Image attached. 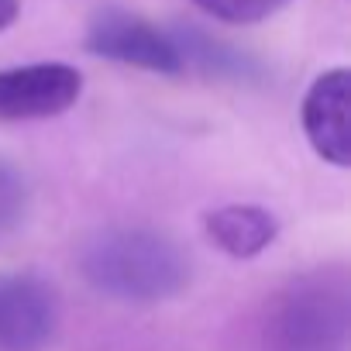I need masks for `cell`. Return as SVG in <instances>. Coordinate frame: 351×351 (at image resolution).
Here are the masks:
<instances>
[{
  "label": "cell",
  "mask_w": 351,
  "mask_h": 351,
  "mask_svg": "<svg viewBox=\"0 0 351 351\" xmlns=\"http://www.w3.org/2000/svg\"><path fill=\"white\" fill-rule=\"evenodd\" d=\"M193 4L217 18V21H228V25H255V21H265L272 18L276 11H282L289 0H193Z\"/></svg>",
  "instance_id": "obj_8"
},
{
  "label": "cell",
  "mask_w": 351,
  "mask_h": 351,
  "mask_svg": "<svg viewBox=\"0 0 351 351\" xmlns=\"http://www.w3.org/2000/svg\"><path fill=\"white\" fill-rule=\"evenodd\" d=\"M18 11H21L18 0H0V32H4V28L18 18Z\"/></svg>",
  "instance_id": "obj_10"
},
{
  "label": "cell",
  "mask_w": 351,
  "mask_h": 351,
  "mask_svg": "<svg viewBox=\"0 0 351 351\" xmlns=\"http://www.w3.org/2000/svg\"><path fill=\"white\" fill-rule=\"evenodd\" d=\"M28 214V186L25 176L0 158V234H11Z\"/></svg>",
  "instance_id": "obj_9"
},
{
  "label": "cell",
  "mask_w": 351,
  "mask_h": 351,
  "mask_svg": "<svg viewBox=\"0 0 351 351\" xmlns=\"http://www.w3.org/2000/svg\"><path fill=\"white\" fill-rule=\"evenodd\" d=\"M83 93V76L66 62H38L0 73V121L66 114Z\"/></svg>",
  "instance_id": "obj_4"
},
{
  "label": "cell",
  "mask_w": 351,
  "mask_h": 351,
  "mask_svg": "<svg viewBox=\"0 0 351 351\" xmlns=\"http://www.w3.org/2000/svg\"><path fill=\"white\" fill-rule=\"evenodd\" d=\"M303 131L320 158L351 165V73L330 69L303 97Z\"/></svg>",
  "instance_id": "obj_6"
},
{
  "label": "cell",
  "mask_w": 351,
  "mask_h": 351,
  "mask_svg": "<svg viewBox=\"0 0 351 351\" xmlns=\"http://www.w3.org/2000/svg\"><path fill=\"white\" fill-rule=\"evenodd\" d=\"M59 324L56 293L35 276H0V351H38Z\"/></svg>",
  "instance_id": "obj_5"
},
{
  "label": "cell",
  "mask_w": 351,
  "mask_h": 351,
  "mask_svg": "<svg viewBox=\"0 0 351 351\" xmlns=\"http://www.w3.org/2000/svg\"><path fill=\"white\" fill-rule=\"evenodd\" d=\"M348 344V300L341 286L300 282L269 317L272 351H344Z\"/></svg>",
  "instance_id": "obj_2"
},
{
  "label": "cell",
  "mask_w": 351,
  "mask_h": 351,
  "mask_svg": "<svg viewBox=\"0 0 351 351\" xmlns=\"http://www.w3.org/2000/svg\"><path fill=\"white\" fill-rule=\"evenodd\" d=\"M80 269L86 282L114 300L155 303L190 282V262L180 245L145 228H110L83 245Z\"/></svg>",
  "instance_id": "obj_1"
},
{
  "label": "cell",
  "mask_w": 351,
  "mask_h": 351,
  "mask_svg": "<svg viewBox=\"0 0 351 351\" xmlns=\"http://www.w3.org/2000/svg\"><path fill=\"white\" fill-rule=\"evenodd\" d=\"M207 234L231 258H255L276 241L279 221L262 207L234 204V207H221L207 214Z\"/></svg>",
  "instance_id": "obj_7"
},
{
  "label": "cell",
  "mask_w": 351,
  "mask_h": 351,
  "mask_svg": "<svg viewBox=\"0 0 351 351\" xmlns=\"http://www.w3.org/2000/svg\"><path fill=\"white\" fill-rule=\"evenodd\" d=\"M86 49L93 56H104V59H114V62H124L134 69L162 73V76H176L186 66L183 49L165 32H158L152 21L128 14V11L97 14L90 25V35H86Z\"/></svg>",
  "instance_id": "obj_3"
}]
</instances>
